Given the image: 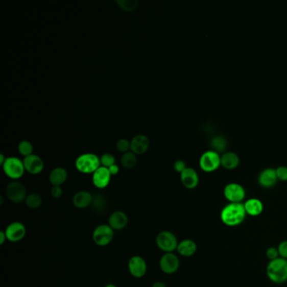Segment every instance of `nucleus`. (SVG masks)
<instances>
[{
    "mask_svg": "<svg viewBox=\"0 0 287 287\" xmlns=\"http://www.w3.org/2000/svg\"><path fill=\"white\" fill-rule=\"evenodd\" d=\"M117 4L122 10L131 12L136 10L138 2L136 0H117Z\"/></svg>",
    "mask_w": 287,
    "mask_h": 287,
    "instance_id": "27",
    "label": "nucleus"
},
{
    "mask_svg": "<svg viewBox=\"0 0 287 287\" xmlns=\"http://www.w3.org/2000/svg\"><path fill=\"white\" fill-rule=\"evenodd\" d=\"M128 271L135 278L144 277L148 271V265L145 259L139 255H134L128 261Z\"/></svg>",
    "mask_w": 287,
    "mask_h": 287,
    "instance_id": "12",
    "label": "nucleus"
},
{
    "mask_svg": "<svg viewBox=\"0 0 287 287\" xmlns=\"http://www.w3.org/2000/svg\"><path fill=\"white\" fill-rule=\"evenodd\" d=\"M176 251L181 256L192 257L197 253V245L193 240H182L181 242L179 243V244H178Z\"/></svg>",
    "mask_w": 287,
    "mask_h": 287,
    "instance_id": "22",
    "label": "nucleus"
},
{
    "mask_svg": "<svg viewBox=\"0 0 287 287\" xmlns=\"http://www.w3.org/2000/svg\"><path fill=\"white\" fill-rule=\"evenodd\" d=\"M244 208L246 211L247 215L251 217H258L261 215L264 211L263 202L257 198H250L244 203Z\"/></svg>",
    "mask_w": 287,
    "mask_h": 287,
    "instance_id": "21",
    "label": "nucleus"
},
{
    "mask_svg": "<svg viewBox=\"0 0 287 287\" xmlns=\"http://www.w3.org/2000/svg\"><path fill=\"white\" fill-rule=\"evenodd\" d=\"M19 152L21 155L24 156L25 158L27 156L32 154L33 152V147L32 144L28 141H22L19 142V147H18Z\"/></svg>",
    "mask_w": 287,
    "mask_h": 287,
    "instance_id": "28",
    "label": "nucleus"
},
{
    "mask_svg": "<svg viewBox=\"0 0 287 287\" xmlns=\"http://www.w3.org/2000/svg\"><path fill=\"white\" fill-rule=\"evenodd\" d=\"M5 160H6V158H5L4 154H0V164H1V165H3V164L5 163Z\"/></svg>",
    "mask_w": 287,
    "mask_h": 287,
    "instance_id": "39",
    "label": "nucleus"
},
{
    "mask_svg": "<svg viewBox=\"0 0 287 287\" xmlns=\"http://www.w3.org/2000/svg\"><path fill=\"white\" fill-rule=\"evenodd\" d=\"M51 196L53 198H60L62 196V189L61 186H53L51 189Z\"/></svg>",
    "mask_w": 287,
    "mask_h": 287,
    "instance_id": "34",
    "label": "nucleus"
},
{
    "mask_svg": "<svg viewBox=\"0 0 287 287\" xmlns=\"http://www.w3.org/2000/svg\"><path fill=\"white\" fill-rule=\"evenodd\" d=\"M105 287H117L116 285H114V284H107V285H105Z\"/></svg>",
    "mask_w": 287,
    "mask_h": 287,
    "instance_id": "40",
    "label": "nucleus"
},
{
    "mask_svg": "<svg viewBox=\"0 0 287 287\" xmlns=\"http://www.w3.org/2000/svg\"><path fill=\"white\" fill-rule=\"evenodd\" d=\"M109 170H110V173L111 174V175H117L118 173H119V167L116 164H114V165L110 166V168H108Z\"/></svg>",
    "mask_w": 287,
    "mask_h": 287,
    "instance_id": "36",
    "label": "nucleus"
},
{
    "mask_svg": "<svg viewBox=\"0 0 287 287\" xmlns=\"http://www.w3.org/2000/svg\"><path fill=\"white\" fill-rule=\"evenodd\" d=\"M186 168V163H184V161L183 160H177L175 162V164H174V169H175V171L178 173H180V174H181Z\"/></svg>",
    "mask_w": 287,
    "mask_h": 287,
    "instance_id": "35",
    "label": "nucleus"
},
{
    "mask_svg": "<svg viewBox=\"0 0 287 287\" xmlns=\"http://www.w3.org/2000/svg\"><path fill=\"white\" fill-rule=\"evenodd\" d=\"M2 166L5 175L12 180H19L24 175L26 171L24 163L19 158L13 157L6 158Z\"/></svg>",
    "mask_w": 287,
    "mask_h": 287,
    "instance_id": "6",
    "label": "nucleus"
},
{
    "mask_svg": "<svg viewBox=\"0 0 287 287\" xmlns=\"http://www.w3.org/2000/svg\"><path fill=\"white\" fill-rule=\"evenodd\" d=\"M278 180L287 181V167L286 166H279L275 169Z\"/></svg>",
    "mask_w": 287,
    "mask_h": 287,
    "instance_id": "31",
    "label": "nucleus"
},
{
    "mask_svg": "<svg viewBox=\"0 0 287 287\" xmlns=\"http://www.w3.org/2000/svg\"><path fill=\"white\" fill-rule=\"evenodd\" d=\"M101 163L103 167L110 168L115 164V158L112 154L106 153L101 158Z\"/></svg>",
    "mask_w": 287,
    "mask_h": 287,
    "instance_id": "29",
    "label": "nucleus"
},
{
    "mask_svg": "<svg viewBox=\"0 0 287 287\" xmlns=\"http://www.w3.org/2000/svg\"><path fill=\"white\" fill-rule=\"evenodd\" d=\"M156 244L161 251L164 253H174L177 249V237L170 231H161L156 236Z\"/></svg>",
    "mask_w": 287,
    "mask_h": 287,
    "instance_id": "4",
    "label": "nucleus"
},
{
    "mask_svg": "<svg viewBox=\"0 0 287 287\" xmlns=\"http://www.w3.org/2000/svg\"><path fill=\"white\" fill-rule=\"evenodd\" d=\"M6 196L10 201L18 204L26 201L28 195L24 184L20 182L13 181L7 185Z\"/></svg>",
    "mask_w": 287,
    "mask_h": 287,
    "instance_id": "10",
    "label": "nucleus"
},
{
    "mask_svg": "<svg viewBox=\"0 0 287 287\" xmlns=\"http://www.w3.org/2000/svg\"><path fill=\"white\" fill-rule=\"evenodd\" d=\"M8 241L11 243L20 242L27 235V227L20 222L10 223L5 230Z\"/></svg>",
    "mask_w": 287,
    "mask_h": 287,
    "instance_id": "11",
    "label": "nucleus"
},
{
    "mask_svg": "<svg viewBox=\"0 0 287 287\" xmlns=\"http://www.w3.org/2000/svg\"><path fill=\"white\" fill-rule=\"evenodd\" d=\"M240 156L234 152H225L221 155V165L227 170H234L240 165Z\"/></svg>",
    "mask_w": 287,
    "mask_h": 287,
    "instance_id": "20",
    "label": "nucleus"
},
{
    "mask_svg": "<svg viewBox=\"0 0 287 287\" xmlns=\"http://www.w3.org/2000/svg\"><path fill=\"white\" fill-rule=\"evenodd\" d=\"M25 203L28 208L36 210V209L40 208L42 205V198L37 193H31L27 196Z\"/></svg>",
    "mask_w": 287,
    "mask_h": 287,
    "instance_id": "24",
    "label": "nucleus"
},
{
    "mask_svg": "<svg viewBox=\"0 0 287 287\" xmlns=\"http://www.w3.org/2000/svg\"><path fill=\"white\" fill-rule=\"evenodd\" d=\"M115 231L109 224H100L93 229L92 240L100 247L108 246L115 237Z\"/></svg>",
    "mask_w": 287,
    "mask_h": 287,
    "instance_id": "5",
    "label": "nucleus"
},
{
    "mask_svg": "<svg viewBox=\"0 0 287 287\" xmlns=\"http://www.w3.org/2000/svg\"><path fill=\"white\" fill-rule=\"evenodd\" d=\"M67 171L64 168H56L50 173L49 181L53 186H61L67 179Z\"/></svg>",
    "mask_w": 287,
    "mask_h": 287,
    "instance_id": "23",
    "label": "nucleus"
},
{
    "mask_svg": "<svg viewBox=\"0 0 287 287\" xmlns=\"http://www.w3.org/2000/svg\"><path fill=\"white\" fill-rule=\"evenodd\" d=\"M199 164L201 170L205 172H213L221 166V155L212 149L207 150L201 154Z\"/></svg>",
    "mask_w": 287,
    "mask_h": 287,
    "instance_id": "7",
    "label": "nucleus"
},
{
    "mask_svg": "<svg viewBox=\"0 0 287 287\" xmlns=\"http://www.w3.org/2000/svg\"><path fill=\"white\" fill-rule=\"evenodd\" d=\"M149 148V139L144 135H137L131 141V150L135 154H142Z\"/></svg>",
    "mask_w": 287,
    "mask_h": 287,
    "instance_id": "19",
    "label": "nucleus"
},
{
    "mask_svg": "<svg viewBox=\"0 0 287 287\" xmlns=\"http://www.w3.org/2000/svg\"><path fill=\"white\" fill-rule=\"evenodd\" d=\"M211 145L214 151L219 153H225L227 147V141L225 137L222 136H213L211 139Z\"/></svg>",
    "mask_w": 287,
    "mask_h": 287,
    "instance_id": "25",
    "label": "nucleus"
},
{
    "mask_svg": "<svg viewBox=\"0 0 287 287\" xmlns=\"http://www.w3.org/2000/svg\"><path fill=\"white\" fill-rule=\"evenodd\" d=\"M128 217L124 211H115L111 213L108 220V224L114 231L124 229L128 224Z\"/></svg>",
    "mask_w": 287,
    "mask_h": 287,
    "instance_id": "17",
    "label": "nucleus"
},
{
    "mask_svg": "<svg viewBox=\"0 0 287 287\" xmlns=\"http://www.w3.org/2000/svg\"><path fill=\"white\" fill-rule=\"evenodd\" d=\"M152 287H167V285L163 281H156V282L153 283Z\"/></svg>",
    "mask_w": 287,
    "mask_h": 287,
    "instance_id": "38",
    "label": "nucleus"
},
{
    "mask_svg": "<svg viewBox=\"0 0 287 287\" xmlns=\"http://www.w3.org/2000/svg\"><path fill=\"white\" fill-rule=\"evenodd\" d=\"M23 163L26 170L31 175H38L44 169L43 161L40 157L35 154L26 157Z\"/></svg>",
    "mask_w": 287,
    "mask_h": 287,
    "instance_id": "15",
    "label": "nucleus"
},
{
    "mask_svg": "<svg viewBox=\"0 0 287 287\" xmlns=\"http://www.w3.org/2000/svg\"><path fill=\"white\" fill-rule=\"evenodd\" d=\"M247 213L243 203H229L221 211L220 218L227 227H237L244 223Z\"/></svg>",
    "mask_w": 287,
    "mask_h": 287,
    "instance_id": "1",
    "label": "nucleus"
},
{
    "mask_svg": "<svg viewBox=\"0 0 287 287\" xmlns=\"http://www.w3.org/2000/svg\"><path fill=\"white\" fill-rule=\"evenodd\" d=\"M159 268L166 275H173L180 268L179 257L174 253H164L159 259Z\"/></svg>",
    "mask_w": 287,
    "mask_h": 287,
    "instance_id": "9",
    "label": "nucleus"
},
{
    "mask_svg": "<svg viewBox=\"0 0 287 287\" xmlns=\"http://www.w3.org/2000/svg\"><path fill=\"white\" fill-rule=\"evenodd\" d=\"M180 180L185 188L189 189H195L199 184L200 178L198 173L193 168L187 167L180 174Z\"/></svg>",
    "mask_w": 287,
    "mask_h": 287,
    "instance_id": "16",
    "label": "nucleus"
},
{
    "mask_svg": "<svg viewBox=\"0 0 287 287\" xmlns=\"http://www.w3.org/2000/svg\"><path fill=\"white\" fill-rule=\"evenodd\" d=\"M101 158L93 153H85L77 158L75 166L83 174H93L101 167Z\"/></svg>",
    "mask_w": 287,
    "mask_h": 287,
    "instance_id": "3",
    "label": "nucleus"
},
{
    "mask_svg": "<svg viewBox=\"0 0 287 287\" xmlns=\"http://www.w3.org/2000/svg\"><path fill=\"white\" fill-rule=\"evenodd\" d=\"M278 181L275 169L266 168L258 175V182L259 185L266 189H270L275 186Z\"/></svg>",
    "mask_w": 287,
    "mask_h": 287,
    "instance_id": "14",
    "label": "nucleus"
},
{
    "mask_svg": "<svg viewBox=\"0 0 287 287\" xmlns=\"http://www.w3.org/2000/svg\"><path fill=\"white\" fill-rule=\"evenodd\" d=\"M278 251L280 254V258L287 259V240L280 243L278 246Z\"/></svg>",
    "mask_w": 287,
    "mask_h": 287,
    "instance_id": "33",
    "label": "nucleus"
},
{
    "mask_svg": "<svg viewBox=\"0 0 287 287\" xmlns=\"http://www.w3.org/2000/svg\"><path fill=\"white\" fill-rule=\"evenodd\" d=\"M266 275L275 284H283L287 281V259L278 258L270 261L266 267Z\"/></svg>",
    "mask_w": 287,
    "mask_h": 287,
    "instance_id": "2",
    "label": "nucleus"
},
{
    "mask_svg": "<svg viewBox=\"0 0 287 287\" xmlns=\"http://www.w3.org/2000/svg\"><path fill=\"white\" fill-rule=\"evenodd\" d=\"M93 197L90 192L80 190L73 197V205L78 209H85L93 203Z\"/></svg>",
    "mask_w": 287,
    "mask_h": 287,
    "instance_id": "18",
    "label": "nucleus"
},
{
    "mask_svg": "<svg viewBox=\"0 0 287 287\" xmlns=\"http://www.w3.org/2000/svg\"><path fill=\"white\" fill-rule=\"evenodd\" d=\"M223 195L230 203H242L246 197V190L241 184L232 182L226 185Z\"/></svg>",
    "mask_w": 287,
    "mask_h": 287,
    "instance_id": "8",
    "label": "nucleus"
},
{
    "mask_svg": "<svg viewBox=\"0 0 287 287\" xmlns=\"http://www.w3.org/2000/svg\"><path fill=\"white\" fill-rule=\"evenodd\" d=\"M111 176L112 175L108 168L101 166L95 172L93 173L92 176L93 185L98 189H105L110 184Z\"/></svg>",
    "mask_w": 287,
    "mask_h": 287,
    "instance_id": "13",
    "label": "nucleus"
},
{
    "mask_svg": "<svg viewBox=\"0 0 287 287\" xmlns=\"http://www.w3.org/2000/svg\"><path fill=\"white\" fill-rule=\"evenodd\" d=\"M116 148H117L118 151L122 152V153H127L128 150L131 149V142L127 139H120L116 144Z\"/></svg>",
    "mask_w": 287,
    "mask_h": 287,
    "instance_id": "30",
    "label": "nucleus"
},
{
    "mask_svg": "<svg viewBox=\"0 0 287 287\" xmlns=\"http://www.w3.org/2000/svg\"><path fill=\"white\" fill-rule=\"evenodd\" d=\"M136 156L132 152H127L122 157V164L126 169H132L136 164Z\"/></svg>",
    "mask_w": 287,
    "mask_h": 287,
    "instance_id": "26",
    "label": "nucleus"
},
{
    "mask_svg": "<svg viewBox=\"0 0 287 287\" xmlns=\"http://www.w3.org/2000/svg\"><path fill=\"white\" fill-rule=\"evenodd\" d=\"M266 257L269 258V260L272 261L275 260L276 258H280V254H279V251H278L277 248H275V247H271L269 248L267 250H266Z\"/></svg>",
    "mask_w": 287,
    "mask_h": 287,
    "instance_id": "32",
    "label": "nucleus"
},
{
    "mask_svg": "<svg viewBox=\"0 0 287 287\" xmlns=\"http://www.w3.org/2000/svg\"><path fill=\"white\" fill-rule=\"evenodd\" d=\"M8 241L7 236L5 231H0V245H4Z\"/></svg>",
    "mask_w": 287,
    "mask_h": 287,
    "instance_id": "37",
    "label": "nucleus"
}]
</instances>
